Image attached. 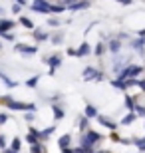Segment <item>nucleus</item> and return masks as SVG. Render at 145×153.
I'll return each instance as SVG.
<instances>
[{
	"label": "nucleus",
	"mask_w": 145,
	"mask_h": 153,
	"mask_svg": "<svg viewBox=\"0 0 145 153\" xmlns=\"http://www.w3.org/2000/svg\"><path fill=\"white\" fill-rule=\"evenodd\" d=\"M0 103H4L8 109H14V111H36V105H34V103L16 102V100L10 97V96H0Z\"/></svg>",
	"instance_id": "nucleus-1"
},
{
	"label": "nucleus",
	"mask_w": 145,
	"mask_h": 153,
	"mask_svg": "<svg viewBox=\"0 0 145 153\" xmlns=\"http://www.w3.org/2000/svg\"><path fill=\"white\" fill-rule=\"evenodd\" d=\"M82 78H84V82H101V79H103V72H100V70L94 68V66H88V68H84V72H82Z\"/></svg>",
	"instance_id": "nucleus-2"
},
{
	"label": "nucleus",
	"mask_w": 145,
	"mask_h": 153,
	"mask_svg": "<svg viewBox=\"0 0 145 153\" xmlns=\"http://www.w3.org/2000/svg\"><path fill=\"white\" fill-rule=\"evenodd\" d=\"M50 0H32V4H28L32 8V12H38V14H50Z\"/></svg>",
	"instance_id": "nucleus-3"
},
{
	"label": "nucleus",
	"mask_w": 145,
	"mask_h": 153,
	"mask_svg": "<svg viewBox=\"0 0 145 153\" xmlns=\"http://www.w3.org/2000/svg\"><path fill=\"white\" fill-rule=\"evenodd\" d=\"M101 133H97V131H91V129H86V133L82 135V139L80 141L84 143V145H95L97 141H101Z\"/></svg>",
	"instance_id": "nucleus-4"
},
{
	"label": "nucleus",
	"mask_w": 145,
	"mask_h": 153,
	"mask_svg": "<svg viewBox=\"0 0 145 153\" xmlns=\"http://www.w3.org/2000/svg\"><path fill=\"white\" fill-rule=\"evenodd\" d=\"M44 62L48 64V68H50L48 74L54 76V74H56V68H60V66H62V56H58V54H54V56H46Z\"/></svg>",
	"instance_id": "nucleus-5"
},
{
	"label": "nucleus",
	"mask_w": 145,
	"mask_h": 153,
	"mask_svg": "<svg viewBox=\"0 0 145 153\" xmlns=\"http://www.w3.org/2000/svg\"><path fill=\"white\" fill-rule=\"evenodd\" d=\"M14 50L24 54V56H34L36 52H38V46H30V44H16L14 46Z\"/></svg>",
	"instance_id": "nucleus-6"
},
{
	"label": "nucleus",
	"mask_w": 145,
	"mask_h": 153,
	"mask_svg": "<svg viewBox=\"0 0 145 153\" xmlns=\"http://www.w3.org/2000/svg\"><path fill=\"white\" fill-rule=\"evenodd\" d=\"M107 52H109L112 56H117V54L121 52V40L119 38H109V42H107Z\"/></svg>",
	"instance_id": "nucleus-7"
},
{
	"label": "nucleus",
	"mask_w": 145,
	"mask_h": 153,
	"mask_svg": "<svg viewBox=\"0 0 145 153\" xmlns=\"http://www.w3.org/2000/svg\"><path fill=\"white\" fill-rule=\"evenodd\" d=\"M89 6H91V0H76L74 4L68 6V10H72V12H80V10H88Z\"/></svg>",
	"instance_id": "nucleus-8"
},
{
	"label": "nucleus",
	"mask_w": 145,
	"mask_h": 153,
	"mask_svg": "<svg viewBox=\"0 0 145 153\" xmlns=\"http://www.w3.org/2000/svg\"><path fill=\"white\" fill-rule=\"evenodd\" d=\"M26 141H28L30 145H34V143L42 141V139H40V129H36V127H30L28 133H26Z\"/></svg>",
	"instance_id": "nucleus-9"
},
{
	"label": "nucleus",
	"mask_w": 145,
	"mask_h": 153,
	"mask_svg": "<svg viewBox=\"0 0 145 153\" xmlns=\"http://www.w3.org/2000/svg\"><path fill=\"white\" fill-rule=\"evenodd\" d=\"M91 54V46L88 44V42H82L80 44V48H76V58H86Z\"/></svg>",
	"instance_id": "nucleus-10"
},
{
	"label": "nucleus",
	"mask_w": 145,
	"mask_h": 153,
	"mask_svg": "<svg viewBox=\"0 0 145 153\" xmlns=\"http://www.w3.org/2000/svg\"><path fill=\"white\" fill-rule=\"evenodd\" d=\"M95 119H97V121H100L103 127H107L109 131H117V123L113 121V119H107V117H103V115H97Z\"/></svg>",
	"instance_id": "nucleus-11"
},
{
	"label": "nucleus",
	"mask_w": 145,
	"mask_h": 153,
	"mask_svg": "<svg viewBox=\"0 0 145 153\" xmlns=\"http://www.w3.org/2000/svg\"><path fill=\"white\" fill-rule=\"evenodd\" d=\"M16 26L14 20H8V18H0V34L2 32H12V28Z\"/></svg>",
	"instance_id": "nucleus-12"
},
{
	"label": "nucleus",
	"mask_w": 145,
	"mask_h": 153,
	"mask_svg": "<svg viewBox=\"0 0 145 153\" xmlns=\"http://www.w3.org/2000/svg\"><path fill=\"white\" fill-rule=\"evenodd\" d=\"M129 46H131V48H133L135 52L143 50V48H145V36H137V38L129 40Z\"/></svg>",
	"instance_id": "nucleus-13"
},
{
	"label": "nucleus",
	"mask_w": 145,
	"mask_h": 153,
	"mask_svg": "<svg viewBox=\"0 0 145 153\" xmlns=\"http://www.w3.org/2000/svg\"><path fill=\"white\" fill-rule=\"evenodd\" d=\"M32 32H34V40H36V42H46V40H50V34H48L44 28H34Z\"/></svg>",
	"instance_id": "nucleus-14"
},
{
	"label": "nucleus",
	"mask_w": 145,
	"mask_h": 153,
	"mask_svg": "<svg viewBox=\"0 0 145 153\" xmlns=\"http://www.w3.org/2000/svg\"><path fill=\"white\" fill-rule=\"evenodd\" d=\"M84 115H86L88 119H95L100 114H97V108H95V105L88 103V105H86V109H84Z\"/></svg>",
	"instance_id": "nucleus-15"
},
{
	"label": "nucleus",
	"mask_w": 145,
	"mask_h": 153,
	"mask_svg": "<svg viewBox=\"0 0 145 153\" xmlns=\"http://www.w3.org/2000/svg\"><path fill=\"white\" fill-rule=\"evenodd\" d=\"M16 22H20V24H22V26H24L26 30H34V28H36L34 20H32V18H28V16H20V18L16 20Z\"/></svg>",
	"instance_id": "nucleus-16"
},
{
	"label": "nucleus",
	"mask_w": 145,
	"mask_h": 153,
	"mask_svg": "<svg viewBox=\"0 0 145 153\" xmlns=\"http://www.w3.org/2000/svg\"><path fill=\"white\" fill-rule=\"evenodd\" d=\"M135 119H137V114L131 109V111H127V115H123V117H121V125H131Z\"/></svg>",
	"instance_id": "nucleus-17"
},
{
	"label": "nucleus",
	"mask_w": 145,
	"mask_h": 153,
	"mask_svg": "<svg viewBox=\"0 0 145 153\" xmlns=\"http://www.w3.org/2000/svg\"><path fill=\"white\" fill-rule=\"evenodd\" d=\"M109 84L115 88V90H121V91H127V84H125V79H119V78H113Z\"/></svg>",
	"instance_id": "nucleus-18"
},
{
	"label": "nucleus",
	"mask_w": 145,
	"mask_h": 153,
	"mask_svg": "<svg viewBox=\"0 0 145 153\" xmlns=\"http://www.w3.org/2000/svg\"><path fill=\"white\" fill-rule=\"evenodd\" d=\"M64 10H68V8L62 2H52L50 4V14H62Z\"/></svg>",
	"instance_id": "nucleus-19"
},
{
	"label": "nucleus",
	"mask_w": 145,
	"mask_h": 153,
	"mask_svg": "<svg viewBox=\"0 0 145 153\" xmlns=\"http://www.w3.org/2000/svg\"><path fill=\"white\" fill-rule=\"evenodd\" d=\"M0 79H2V82H4V85H6V88H10V90L18 85V82H14V79H10L8 76L4 74V72H0Z\"/></svg>",
	"instance_id": "nucleus-20"
},
{
	"label": "nucleus",
	"mask_w": 145,
	"mask_h": 153,
	"mask_svg": "<svg viewBox=\"0 0 145 153\" xmlns=\"http://www.w3.org/2000/svg\"><path fill=\"white\" fill-rule=\"evenodd\" d=\"M52 114H54V119H64V115H66V111L58 105V103H54L52 105Z\"/></svg>",
	"instance_id": "nucleus-21"
},
{
	"label": "nucleus",
	"mask_w": 145,
	"mask_h": 153,
	"mask_svg": "<svg viewBox=\"0 0 145 153\" xmlns=\"http://www.w3.org/2000/svg\"><path fill=\"white\" fill-rule=\"evenodd\" d=\"M106 50H107V46L103 44V42H97V44H95V48H91V52H94L95 56H103V54H106Z\"/></svg>",
	"instance_id": "nucleus-22"
},
{
	"label": "nucleus",
	"mask_w": 145,
	"mask_h": 153,
	"mask_svg": "<svg viewBox=\"0 0 145 153\" xmlns=\"http://www.w3.org/2000/svg\"><path fill=\"white\" fill-rule=\"evenodd\" d=\"M56 131V125H50V127H46V129H40V139H48Z\"/></svg>",
	"instance_id": "nucleus-23"
},
{
	"label": "nucleus",
	"mask_w": 145,
	"mask_h": 153,
	"mask_svg": "<svg viewBox=\"0 0 145 153\" xmlns=\"http://www.w3.org/2000/svg\"><path fill=\"white\" fill-rule=\"evenodd\" d=\"M70 143H72V135H62L60 139H58V145H60V149L62 147H70Z\"/></svg>",
	"instance_id": "nucleus-24"
},
{
	"label": "nucleus",
	"mask_w": 145,
	"mask_h": 153,
	"mask_svg": "<svg viewBox=\"0 0 145 153\" xmlns=\"http://www.w3.org/2000/svg\"><path fill=\"white\" fill-rule=\"evenodd\" d=\"M46 151V147L42 145V141H38V143H34V145H30V153H44Z\"/></svg>",
	"instance_id": "nucleus-25"
},
{
	"label": "nucleus",
	"mask_w": 145,
	"mask_h": 153,
	"mask_svg": "<svg viewBox=\"0 0 145 153\" xmlns=\"http://www.w3.org/2000/svg\"><path fill=\"white\" fill-rule=\"evenodd\" d=\"M50 42H52L54 46H60L62 42H64V34H60V32H58V34H52V36H50Z\"/></svg>",
	"instance_id": "nucleus-26"
},
{
	"label": "nucleus",
	"mask_w": 145,
	"mask_h": 153,
	"mask_svg": "<svg viewBox=\"0 0 145 153\" xmlns=\"http://www.w3.org/2000/svg\"><path fill=\"white\" fill-rule=\"evenodd\" d=\"M48 26H50V28H60V26H62V20L58 16H52L50 20H48Z\"/></svg>",
	"instance_id": "nucleus-27"
},
{
	"label": "nucleus",
	"mask_w": 145,
	"mask_h": 153,
	"mask_svg": "<svg viewBox=\"0 0 145 153\" xmlns=\"http://www.w3.org/2000/svg\"><path fill=\"white\" fill-rule=\"evenodd\" d=\"M38 82H40V76H32V78H28L24 84L28 85V88H36V85H38Z\"/></svg>",
	"instance_id": "nucleus-28"
},
{
	"label": "nucleus",
	"mask_w": 145,
	"mask_h": 153,
	"mask_svg": "<svg viewBox=\"0 0 145 153\" xmlns=\"http://www.w3.org/2000/svg\"><path fill=\"white\" fill-rule=\"evenodd\" d=\"M125 108H127L129 111L135 108V97L133 96H125Z\"/></svg>",
	"instance_id": "nucleus-29"
},
{
	"label": "nucleus",
	"mask_w": 145,
	"mask_h": 153,
	"mask_svg": "<svg viewBox=\"0 0 145 153\" xmlns=\"http://www.w3.org/2000/svg\"><path fill=\"white\" fill-rule=\"evenodd\" d=\"M20 145H22V141H20L18 137H14V139H12V143H10V149H14V151H20Z\"/></svg>",
	"instance_id": "nucleus-30"
},
{
	"label": "nucleus",
	"mask_w": 145,
	"mask_h": 153,
	"mask_svg": "<svg viewBox=\"0 0 145 153\" xmlns=\"http://www.w3.org/2000/svg\"><path fill=\"white\" fill-rule=\"evenodd\" d=\"M78 125H80V129H88V117H86V115H82V117L78 119Z\"/></svg>",
	"instance_id": "nucleus-31"
},
{
	"label": "nucleus",
	"mask_w": 145,
	"mask_h": 153,
	"mask_svg": "<svg viewBox=\"0 0 145 153\" xmlns=\"http://www.w3.org/2000/svg\"><path fill=\"white\" fill-rule=\"evenodd\" d=\"M0 38H2V40H8V42H14V38H16V36L12 34V32H2V34H0Z\"/></svg>",
	"instance_id": "nucleus-32"
},
{
	"label": "nucleus",
	"mask_w": 145,
	"mask_h": 153,
	"mask_svg": "<svg viewBox=\"0 0 145 153\" xmlns=\"http://www.w3.org/2000/svg\"><path fill=\"white\" fill-rule=\"evenodd\" d=\"M137 82H139V78H125V84H127V88H133V85H137Z\"/></svg>",
	"instance_id": "nucleus-33"
},
{
	"label": "nucleus",
	"mask_w": 145,
	"mask_h": 153,
	"mask_svg": "<svg viewBox=\"0 0 145 153\" xmlns=\"http://www.w3.org/2000/svg\"><path fill=\"white\" fill-rule=\"evenodd\" d=\"M133 143L139 147V151H145V137L143 139H133Z\"/></svg>",
	"instance_id": "nucleus-34"
},
{
	"label": "nucleus",
	"mask_w": 145,
	"mask_h": 153,
	"mask_svg": "<svg viewBox=\"0 0 145 153\" xmlns=\"http://www.w3.org/2000/svg\"><path fill=\"white\" fill-rule=\"evenodd\" d=\"M24 119H26L28 123H34V119H36V115H34V111H26V115H24Z\"/></svg>",
	"instance_id": "nucleus-35"
},
{
	"label": "nucleus",
	"mask_w": 145,
	"mask_h": 153,
	"mask_svg": "<svg viewBox=\"0 0 145 153\" xmlns=\"http://www.w3.org/2000/svg\"><path fill=\"white\" fill-rule=\"evenodd\" d=\"M12 12H14V14H20V12H22V4H16V2H14V4H12Z\"/></svg>",
	"instance_id": "nucleus-36"
},
{
	"label": "nucleus",
	"mask_w": 145,
	"mask_h": 153,
	"mask_svg": "<svg viewBox=\"0 0 145 153\" xmlns=\"http://www.w3.org/2000/svg\"><path fill=\"white\" fill-rule=\"evenodd\" d=\"M6 147H8V145H6V137L0 135V151H2V149H6Z\"/></svg>",
	"instance_id": "nucleus-37"
},
{
	"label": "nucleus",
	"mask_w": 145,
	"mask_h": 153,
	"mask_svg": "<svg viewBox=\"0 0 145 153\" xmlns=\"http://www.w3.org/2000/svg\"><path fill=\"white\" fill-rule=\"evenodd\" d=\"M115 38H119V40L123 42V40H129V34H127V32H121V34H117Z\"/></svg>",
	"instance_id": "nucleus-38"
},
{
	"label": "nucleus",
	"mask_w": 145,
	"mask_h": 153,
	"mask_svg": "<svg viewBox=\"0 0 145 153\" xmlns=\"http://www.w3.org/2000/svg\"><path fill=\"white\" fill-rule=\"evenodd\" d=\"M137 88H139V90H141V91H143V94H145V78L137 82Z\"/></svg>",
	"instance_id": "nucleus-39"
},
{
	"label": "nucleus",
	"mask_w": 145,
	"mask_h": 153,
	"mask_svg": "<svg viewBox=\"0 0 145 153\" xmlns=\"http://www.w3.org/2000/svg\"><path fill=\"white\" fill-rule=\"evenodd\" d=\"M115 2H119L121 6H129V4H133V0H115Z\"/></svg>",
	"instance_id": "nucleus-40"
},
{
	"label": "nucleus",
	"mask_w": 145,
	"mask_h": 153,
	"mask_svg": "<svg viewBox=\"0 0 145 153\" xmlns=\"http://www.w3.org/2000/svg\"><path fill=\"white\" fill-rule=\"evenodd\" d=\"M6 121H8V115H6V114H0V125H4Z\"/></svg>",
	"instance_id": "nucleus-41"
},
{
	"label": "nucleus",
	"mask_w": 145,
	"mask_h": 153,
	"mask_svg": "<svg viewBox=\"0 0 145 153\" xmlns=\"http://www.w3.org/2000/svg\"><path fill=\"white\" fill-rule=\"evenodd\" d=\"M74 2H76V0H62V4L66 6V8H68V6H70V4H74Z\"/></svg>",
	"instance_id": "nucleus-42"
},
{
	"label": "nucleus",
	"mask_w": 145,
	"mask_h": 153,
	"mask_svg": "<svg viewBox=\"0 0 145 153\" xmlns=\"http://www.w3.org/2000/svg\"><path fill=\"white\" fill-rule=\"evenodd\" d=\"M66 54H68V56H76V50H74V48H68Z\"/></svg>",
	"instance_id": "nucleus-43"
},
{
	"label": "nucleus",
	"mask_w": 145,
	"mask_h": 153,
	"mask_svg": "<svg viewBox=\"0 0 145 153\" xmlns=\"http://www.w3.org/2000/svg\"><path fill=\"white\" fill-rule=\"evenodd\" d=\"M62 153H74L72 147H62Z\"/></svg>",
	"instance_id": "nucleus-44"
},
{
	"label": "nucleus",
	"mask_w": 145,
	"mask_h": 153,
	"mask_svg": "<svg viewBox=\"0 0 145 153\" xmlns=\"http://www.w3.org/2000/svg\"><path fill=\"white\" fill-rule=\"evenodd\" d=\"M2 153H20V151H14V149H8V147H6V149H2Z\"/></svg>",
	"instance_id": "nucleus-45"
},
{
	"label": "nucleus",
	"mask_w": 145,
	"mask_h": 153,
	"mask_svg": "<svg viewBox=\"0 0 145 153\" xmlns=\"http://www.w3.org/2000/svg\"><path fill=\"white\" fill-rule=\"evenodd\" d=\"M137 36H145V28H141V30H137Z\"/></svg>",
	"instance_id": "nucleus-46"
},
{
	"label": "nucleus",
	"mask_w": 145,
	"mask_h": 153,
	"mask_svg": "<svg viewBox=\"0 0 145 153\" xmlns=\"http://www.w3.org/2000/svg\"><path fill=\"white\" fill-rule=\"evenodd\" d=\"M0 16H4V8L2 6H0Z\"/></svg>",
	"instance_id": "nucleus-47"
},
{
	"label": "nucleus",
	"mask_w": 145,
	"mask_h": 153,
	"mask_svg": "<svg viewBox=\"0 0 145 153\" xmlns=\"http://www.w3.org/2000/svg\"><path fill=\"white\" fill-rule=\"evenodd\" d=\"M95 153H112V151H95Z\"/></svg>",
	"instance_id": "nucleus-48"
},
{
	"label": "nucleus",
	"mask_w": 145,
	"mask_h": 153,
	"mask_svg": "<svg viewBox=\"0 0 145 153\" xmlns=\"http://www.w3.org/2000/svg\"><path fill=\"white\" fill-rule=\"evenodd\" d=\"M0 50H2V42H0Z\"/></svg>",
	"instance_id": "nucleus-49"
}]
</instances>
